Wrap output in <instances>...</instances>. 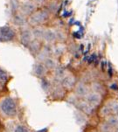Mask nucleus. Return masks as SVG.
Segmentation results:
<instances>
[{
    "mask_svg": "<svg viewBox=\"0 0 118 132\" xmlns=\"http://www.w3.org/2000/svg\"><path fill=\"white\" fill-rule=\"evenodd\" d=\"M49 17V12L46 10H41L39 12H33L29 19V23L32 26H39L46 21Z\"/></svg>",
    "mask_w": 118,
    "mask_h": 132,
    "instance_id": "f257e3e1",
    "label": "nucleus"
},
{
    "mask_svg": "<svg viewBox=\"0 0 118 132\" xmlns=\"http://www.w3.org/2000/svg\"><path fill=\"white\" fill-rule=\"evenodd\" d=\"M0 107H1L2 111H3L5 115H7L9 116H13L16 114V111H17L16 103H15V102L12 98H10V97L5 98V99L1 102Z\"/></svg>",
    "mask_w": 118,
    "mask_h": 132,
    "instance_id": "f03ea898",
    "label": "nucleus"
},
{
    "mask_svg": "<svg viewBox=\"0 0 118 132\" xmlns=\"http://www.w3.org/2000/svg\"><path fill=\"white\" fill-rule=\"evenodd\" d=\"M15 38V32L12 28L9 26H3L0 27V41L1 42H9Z\"/></svg>",
    "mask_w": 118,
    "mask_h": 132,
    "instance_id": "7ed1b4c3",
    "label": "nucleus"
},
{
    "mask_svg": "<svg viewBox=\"0 0 118 132\" xmlns=\"http://www.w3.org/2000/svg\"><path fill=\"white\" fill-rule=\"evenodd\" d=\"M35 11H36V4L31 1L24 2L20 6V12L24 16L32 15L33 12H35Z\"/></svg>",
    "mask_w": 118,
    "mask_h": 132,
    "instance_id": "20e7f679",
    "label": "nucleus"
},
{
    "mask_svg": "<svg viewBox=\"0 0 118 132\" xmlns=\"http://www.w3.org/2000/svg\"><path fill=\"white\" fill-rule=\"evenodd\" d=\"M32 40V31H29L27 29H24V30L22 31L20 34V41L23 46H28Z\"/></svg>",
    "mask_w": 118,
    "mask_h": 132,
    "instance_id": "39448f33",
    "label": "nucleus"
},
{
    "mask_svg": "<svg viewBox=\"0 0 118 132\" xmlns=\"http://www.w3.org/2000/svg\"><path fill=\"white\" fill-rule=\"evenodd\" d=\"M43 39L45 40L47 44L53 43V42L56 40V33L54 31L51 30V29H47L45 30L43 35Z\"/></svg>",
    "mask_w": 118,
    "mask_h": 132,
    "instance_id": "423d86ee",
    "label": "nucleus"
},
{
    "mask_svg": "<svg viewBox=\"0 0 118 132\" xmlns=\"http://www.w3.org/2000/svg\"><path fill=\"white\" fill-rule=\"evenodd\" d=\"M13 23L18 26H24L27 23V19L22 13H15L13 18Z\"/></svg>",
    "mask_w": 118,
    "mask_h": 132,
    "instance_id": "0eeeda50",
    "label": "nucleus"
},
{
    "mask_svg": "<svg viewBox=\"0 0 118 132\" xmlns=\"http://www.w3.org/2000/svg\"><path fill=\"white\" fill-rule=\"evenodd\" d=\"M44 30L43 28L39 27V26H36L35 28L32 29V38L34 39H43V35H44Z\"/></svg>",
    "mask_w": 118,
    "mask_h": 132,
    "instance_id": "6e6552de",
    "label": "nucleus"
},
{
    "mask_svg": "<svg viewBox=\"0 0 118 132\" xmlns=\"http://www.w3.org/2000/svg\"><path fill=\"white\" fill-rule=\"evenodd\" d=\"M29 49H30L31 53H37L40 50V43L38 39H33L31 41V43L28 46Z\"/></svg>",
    "mask_w": 118,
    "mask_h": 132,
    "instance_id": "1a4fd4ad",
    "label": "nucleus"
},
{
    "mask_svg": "<svg viewBox=\"0 0 118 132\" xmlns=\"http://www.w3.org/2000/svg\"><path fill=\"white\" fill-rule=\"evenodd\" d=\"M34 73L37 76H43L46 73V68L40 63H38L34 66Z\"/></svg>",
    "mask_w": 118,
    "mask_h": 132,
    "instance_id": "9d476101",
    "label": "nucleus"
},
{
    "mask_svg": "<svg viewBox=\"0 0 118 132\" xmlns=\"http://www.w3.org/2000/svg\"><path fill=\"white\" fill-rule=\"evenodd\" d=\"M10 5H11V10H12V12L13 13H16L18 12V10L19 9V7H20L19 0H11Z\"/></svg>",
    "mask_w": 118,
    "mask_h": 132,
    "instance_id": "9b49d317",
    "label": "nucleus"
},
{
    "mask_svg": "<svg viewBox=\"0 0 118 132\" xmlns=\"http://www.w3.org/2000/svg\"><path fill=\"white\" fill-rule=\"evenodd\" d=\"M88 101L90 102L91 104L96 105L97 103H99L100 97H99V95H96V94H92V95H90L88 97Z\"/></svg>",
    "mask_w": 118,
    "mask_h": 132,
    "instance_id": "f8f14e48",
    "label": "nucleus"
},
{
    "mask_svg": "<svg viewBox=\"0 0 118 132\" xmlns=\"http://www.w3.org/2000/svg\"><path fill=\"white\" fill-rule=\"evenodd\" d=\"M45 66L49 69L54 68L56 67V62L52 58H46L45 60Z\"/></svg>",
    "mask_w": 118,
    "mask_h": 132,
    "instance_id": "ddd939ff",
    "label": "nucleus"
},
{
    "mask_svg": "<svg viewBox=\"0 0 118 132\" xmlns=\"http://www.w3.org/2000/svg\"><path fill=\"white\" fill-rule=\"evenodd\" d=\"M7 80V73L2 68H0V84H3Z\"/></svg>",
    "mask_w": 118,
    "mask_h": 132,
    "instance_id": "4468645a",
    "label": "nucleus"
},
{
    "mask_svg": "<svg viewBox=\"0 0 118 132\" xmlns=\"http://www.w3.org/2000/svg\"><path fill=\"white\" fill-rule=\"evenodd\" d=\"M77 93L79 94L80 95H85L87 93V88L84 86H82V85H80V86L77 88Z\"/></svg>",
    "mask_w": 118,
    "mask_h": 132,
    "instance_id": "2eb2a0df",
    "label": "nucleus"
},
{
    "mask_svg": "<svg viewBox=\"0 0 118 132\" xmlns=\"http://www.w3.org/2000/svg\"><path fill=\"white\" fill-rule=\"evenodd\" d=\"M15 132H29L28 129L26 128L24 126H18L16 129H15Z\"/></svg>",
    "mask_w": 118,
    "mask_h": 132,
    "instance_id": "dca6fc26",
    "label": "nucleus"
},
{
    "mask_svg": "<svg viewBox=\"0 0 118 132\" xmlns=\"http://www.w3.org/2000/svg\"><path fill=\"white\" fill-rule=\"evenodd\" d=\"M55 33H56V39H59L61 40H63L64 39V34L62 33L61 31H55Z\"/></svg>",
    "mask_w": 118,
    "mask_h": 132,
    "instance_id": "f3484780",
    "label": "nucleus"
},
{
    "mask_svg": "<svg viewBox=\"0 0 118 132\" xmlns=\"http://www.w3.org/2000/svg\"><path fill=\"white\" fill-rule=\"evenodd\" d=\"M73 82V80L71 79L70 77H66V78H65V80H64V84L68 85V86H69V85H72Z\"/></svg>",
    "mask_w": 118,
    "mask_h": 132,
    "instance_id": "a211bd4d",
    "label": "nucleus"
},
{
    "mask_svg": "<svg viewBox=\"0 0 118 132\" xmlns=\"http://www.w3.org/2000/svg\"><path fill=\"white\" fill-rule=\"evenodd\" d=\"M45 0H33V3L35 4H38V5H40V4H44Z\"/></svg>",
    "mask_w": 118,
    "mask_h": 132,
    "instance_id": "6ab92c4d",
    "label": "nucleus"
},
{
    "mask_svg": "<svg viewBox=\"0 0 118 132\" xmlns=\"http://www.w3.org/2000/svg\"><path fill=\"white\" fill-rule=\"evenodd\" d=\"M95 60V54H92V56H91L90 58H89V63H91V62H94V60Z\"/></svg>",
    "mask_w": 118,
    "mask_h": 132,
    "instance_id": "aec40b11",
    "label": "nucleus"
},
{
    "mask_svg": "<svg viewBox=\"0 0 118 132\" xmlns=\"http://www.w3.org/2000/svg\"><path fill=\"white\" fill-rule=\"evenodd\" d=\"M111 88H113V89H117V86L115 84H114V85H112L111 86Z\"/></svg>",
    "mask_w": 118,
    "mask_h": 132,
    "instance_id": "412c9836",
    "label": "nucleus"
},
{
    "mask_svg": "<svg viewBox=\"0 0 118 132\" xmlns=\"http://www.w3.org/2000/svg\"><path fill=\"white\" fill-rule=\"evenodd\" d=\"M117 132H118V130H117Z\"/></svg>",
    "mask_w": 118,
    "mask_h": 132,
    "instance_id": "4be33fe9",
    "label": "nucleus"
}]
</instances>
